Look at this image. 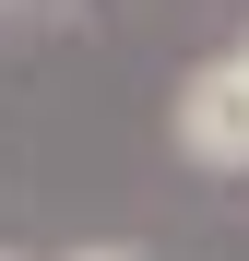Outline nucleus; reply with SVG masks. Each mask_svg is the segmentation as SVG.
Masks as SVG:
<instances>
[{
	"instance_id": "nucleus-3",
	"label": "nucleus",
	"mask_w": 249,
	"mask_h": 261,
	"mask_svg": "<svg viewBox=\"0 0 249 261\" xmlns=\"http://www.w3.org/2000/svg\"><path fill=\"white\" fill-rule=\"evenodd\" d=\"M0 261H12V249H0Z\"/></svg>"
},
{
	"instance_id": "nucleus-1",
	"label": "nucleus",
	"mask_w": 249,
	"mask_h": 261,
	"mask_svg": "<svg viewBox=\"0 0 249 261\" xmlns=\"http://www.w3.org/2000/svg\"><path fill=\"white\" fill-rule=\"evenodd\" d=\"M178 154L214 166V178H249V60L237 48L178 83Z\"/></svg>"
},
{
	"instance_id": "nucleus-4",
	"label": "nucleus",
	"mask_w": 249,
	"mask_h": 261,
	"mask_svg": "<svg viewBox=\"0 0 249 261\" xmlns=\"http://www.w3.org/2000/svg\"><path fill=\"white\" fill-rule=\"evenodd\" d=\"M237 60H249V48H237Z\"/></svg>"
},
{
	"instance_id": "nucleus-2",
	"label": "nucleus",
	"mask_w": 249,
	"mask_h": 261,
	"mask_svg": "<svg viewBox=\"0 0 249 261\" xmlns=\"http://www.w3.org/2000/svg\"><path fill=\"white\" fill-rule=\"evenodd\" d=\"M71 261H143V249H71Z\"/></svg>"
}]
</instances>
